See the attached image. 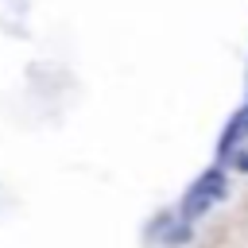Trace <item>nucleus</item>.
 <instances>
[{"label":"nucleus","mask_w":248,"mask_h":248,"mask_svg":"<svg viewBox=\"0 0 248 248\" xmlns=\"http://www.w3.org/2000/svg\"><path fill=\"white\" fill-rule=\"evenodd\" d=\"M244 136H248V105H244V108H240V112L232 116V124H229V132L221 136V151H229V147H232V143H240Z\"/></svg>","instance_id":"2"},{"label":"nucleus","mask_w":248,"mask_h":248,"mask_svg":"<svg viewBox=\"0 0 248 248\" xmlns=\"http://www.w3.org/2000/svg\"><path fill=\"white\" fill-rule=\"evenodd\" d=\"M221 190H225V174H221V170H209V174L198 182V190L186 198L182 213H186V217H198V213H205V209L213 205V198H221Z\"/></svg>","instance_id":"1"},{"label":"nucleus","mask_w":248,"mask_h":248,"mask_svg":"<svg viewBox=\"0 0 248 248\" xmlns=\"http://www.w3.org/2000/svg\"><path fill=\"white\" fill-rule=\"evenodd\" d=\"M240 170H248V155H244V159H240Z\"/></svg>","instance_id":"3"}]
</instances>
